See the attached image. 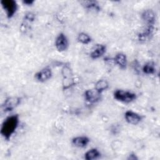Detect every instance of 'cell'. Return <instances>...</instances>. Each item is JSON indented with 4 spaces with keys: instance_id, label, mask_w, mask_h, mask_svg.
Instances as JSON below:
<instances>
[{
    "instance_id": "6da1fadb",
    "label": "cell",
    "mask_w": 160,
    "mask_h": 160,
    "mask_svg": "<svg viewBox=\"0 0 160 160\" xmlns=\"http://www.w3.org/2000/svg\"><path fill=\"white\" fill-rule=\"evenodd\" d=\"M19 123V117L18 114L12 115L8 117L3 121L1 128V135L7 140H9L15 132Z\"/></svg>"
},
{
    "instance_id": "7a4b0ae2",
    "label": "cell",
    "mask_w": 160,
    "mask_h": 160,
    "mask_svg": "<svg viewBox=\"0 0 160 160\" xmlns=\"http://www.w3.org/2000/svg\"><path fill=\"white\" fill-rule=\"evenodd\" d=\"M114 98L119 101L128 103L136 98V94L128 91L118 89L114 92Z\"/></svg>"
},
{
    "instance_id": "3957f363",
    "label": "cell",
    "mask_w": 160,
    "mask_h": 160,
    "mask_svg": "<svg viewBox=\"0 0 160 160\" xmlns=\"http://www.w3.org/2000/svg\"><path fill=\"white\" fill-rule=\"evenodd\" d=\"M1 4L6 12L8 18H12L17 9L16 2L14 0H2L1 1Z\"/></svg>"
},
{
    "instance_id": "277c9868",
    "label": "cell",
    "mask_w": 160,
    "mask_h": 160,
    "mask_svg": "<svg viewBox=\"0 0 160 160\" xmlns=\"http://www.w3.org/2000/svg\"><path fill=\"white\" fill-rule=\"evenodd\" d=\"M21 99L19 97H9L4 101L2 106V109L5 112L11 111L21 103Z\"/></svg>"
},
{
    "instance_id": "5b68a950",
    "label": "cell",
    "mask_w": 160,
    "mask_h": 160,
    "mask_svg": "<svg viewBox=\"0 0 160 160\" xmlns=\"http://www.w3.org/2000/svg\"><path fill=\"white\" fill-rule=\"evenodd\" d=\"M101 92L94 89H88L84 92L85 99L91 103H94L101 99Z\"/></svg>"
},
{
    "instance_id": "8992f818",
    "label": "cell",
    "mask_w": 160,
    "mask_h": 160,
    "mask_svg": "<svg viewBox=\"0 0 160 160\" xmlns=\"http://www.w3.org/2000/svg\"><path fill=\"white\" fill-rule=\"evenodd\" d=\"M55 46L60 51H66L68 47V41L66 36L63 33H60L56 39Z\"/></svg>"
},
{
    "instance_id": "52a82bcc",
    "label": "cell",
    "mask_w": 160,
    "mask_h": 160,
    "mask_svg": "<svg viewBox=\"0 0 160 160\" xmlns=\"http://www.w3.org/2000/svg\"><path fill=\"white\" fill-rule=\"evenodd\" d=\"M142 19L145 22L147 27H154L155 22V14L151 9H147L142 14Z\"/></svg>"
},
{
    "instance_id": "ba28073f",
    "label": "cell",
    "mask_w": 160,
    "mask_h": 160,
    "mask_svg": "<svg viewBox=\"0 0 160 160\" xmlns=\"http://www.w3.org/2000/svg\"><path fill=\"white\" fill-rule=\"evenodd\" d=\"M125 119L126 121L131 124H138L142 119L141 116L137 114L136 112H134L132 111H128L125 112L124 114Z\"/></svg>"
},
{
    "instance_id": "9c48e42d",
    "label": "cell",
    "mask_w": 160,
    "mask_h": 160,
    "mask_svg": "<svg viewBox=\"0 0 160 160\" xmlns=\"http://www.w3.org/2000/svg\"><path fill=\"white\" fill-rule=\"evenodd\" d=\"M52 76V72L51 69L48 68H45L39 72H38L36 75V79L40 82H45L49 79Z\"/></svg>"
},
{
    "instance_id": "30bf717a",
    "label": "cell",
    "mask_w": 160,
    "mask_h": 160,
    "mask_svg": "<svg viewBox=\"0 0 160 160\" xmlns=\"http://www.w3.org/2000/svg\"><path fill=\"white\" fill-rule=\"evenodd\" d=\"M106 47L103 44H97L96 48L91 52L90 56L92 59H96L102 56L106 52Z\"/></svg>"
},
{
    "instance_id": "8fae6325",
    "label": "cell",
    "mask_w": 160,
    "mask_h": 160,
    "mask_svg": "<svg viewBox=\"0 0 160 160\" xmlns=\"http://www.w3.org/2000/svg\"><path fill=\"white\" fill-rule=\"evenodd\" d=\"M89 142V139L86 136H78L72 139V143L78 148H84Z\"/></svg>"
},
{
    "instance_id": "7c38bea8",
    "label": "cell",
    "mask_w": 160,
    "mask_h": 160,
    "mask_svg": "<svg viewBox=\"0 0 160 160\" xmlns=\"http://www.w3.org/2000/svg\"><path fill=\"white\" fill-rule=\"evenodd\" d=\"M114 61L120 68L124 69L126 68L127 58L124 54L118 53L114 58Z\"/></svg>"
},
{
    "instance_id": "4fadbf2b",
    "label": "cell",
    "mask_w": 160,
    "mask_h": 160,
    "mask_svg": "<svg viewBox=\"0 0 160 160\" xmlns=\"http://www.w3.org/2000/svg\"><path fill=\"white\" fill-rule=\"evenodd\" d=\"M100 155V152L97 149H91L85 153L84 158L86 160H92L98 158Z\"/></svg>"
},
{
    "instance_id": "5bb4252c",
    "label": "cell",
    "mask_w": 160,
    "mask_h": 160,
    "mask_svg": "<svg viewBox=\"0 0 160 160\" xmlns=\"http://www.w3.org/2000/svg\"><path fill=\"white\" fill-rule=\"evenodd\" d=\"M142 71L146 74H152L156 71L155 65L153 62H147L142 68Z\"/></svg>"
},
{
    "instance_id": "9a60e30c",
    "label": "cell",
    "mask_w": 160,
    "mask_h": 160,
    "mask_svg": "<svg viewBox=\"0 0 160 160\" xmlns=\"http://www.w3.org/2000/svg\"><path fill=\"white\" fill-rule=\"evenodd\" d=\"M84 6L90 10H94V11H99L100 7L98 2L94 1H84L83 2Z\"/></svg>"
},
{
    "instance_id": "2e32d148",
    "label": "cell",
    "mask_w": 160,
    "mask_h": 160,
    "mask_svg": "<svg viewBox=\"0 0 160 160\" xmlns=\"http://www.w3.org/2000/svg\"><path fill=\"white\" fill-rule=\"evenodd\" d=\"M108 82L104 79H100L96 82L95 84V88L97 91L102 92L108 88Z\"/></svg>"
},
{
    "instance_id": "e0dca14e",
    "label": "cell",
    "mask_w": 160,
    "mask_h": 160,
    "mask_svg": "<svg viewBox=\"0 0 160 160\" xmlns=\"http://www.w3.org/2000/svg\"><path fill=\"white\" fill-rule=\"evenodd\" d=\"M78 40L79 42L83 44H88L91 41V38L88 34L81 32L78 35Z\"/></svg>"
},
{
    "instance_id": "ac0fdd59",
    "label": "cell",
    "mask_w": 160,
    "mask_h": 160,
    "mask_svg": "<svg viewBox=\"0 0 160 160\" xmlns=\"http://www.w3.org/2000/svg\"><path fill=\"white\" fill-rule=\"evenodd\" d=\"M23 2H24V4H26L31 5V4H32L34 2V1H24Z\"/></svg>"
}]
</instances>
